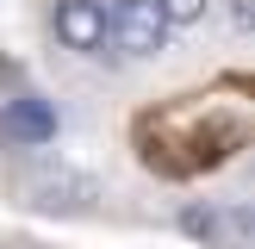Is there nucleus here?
<instances>
[{"instance_id":"1","label":"nucleus","mask_w":255,"mask_h":249,"mask_svg":"<svg viewBox=\"0 0 255 249\" xmlns=\"http://www.w3.org/2000/svg\"><path fill=\"white\" fill-rule=\"evenodd\" d=\"M106 50H119V56L131 62H149L168 50V31L174 25L156 12V0H106Z\"/></svg>"},{"instance_id":"2","label":"nucleus","mask_w":255,"mask_h":249,"mask_svg":"<svg viewBox=\"0 0 255 249\" xmlns=\"http://www.w3.org/2000/svg\"><path fill=\"white\" fill-rule=\"evenodd\" d=\"M25 206L44 212V218H87L100 206V181L75 162H56V168H37L25 181Z\"/></svg>"},{"instance_id":"3","label":"nucleus","mask_w":255,"mask_h":249,"mask_svg":"<svg viewBox=\"0 0 255 249\" xmlns=\"http://www.w3.org/2000/svg\"><path fill=\"white\" fill-rule=\"evenodd\" d=\"M56 131H62V112H56L50 94L19 87V94L0 100V137H6L12 149H44V143H56Z\"/></svg>"},{"instance_id":"4","label":"nucleus","mask_w":255,"mask_h":249,"mask_svg":"<svg viewBox=\"0 0 255 249\" xmlns=\"http://www.w3.org/2000/svg\"><path fill=\"white\" fill-rule=\"evenodd\" d=\"M50 31L75 56H106V12H100V0H56L50 6Z\"/></svg>"},{"instance_id":"5","label":"nucleus","mask_w":255,"mask_h":249,"mask_svg":"<svg viewBox=\"0 0 255 249\" xmlns=\"http://www.w3.org/2000/svg\"><path fill=\"white\" fill-rule=\"evenodd\" d=\"M174 224H181V237H193L199 249H231V212H224L218 199H187V206L174 212Z\"/></svg>"},{"instance_id":"6","label":"nucleus","mask_w":255,"mask_h":249,"mask_svg":"<svg viewBox=\"0 0 255 249\" xmlns=\"http://www.w3.org/2000/svg\"><path fill=\"white\" fill-rule=\"evenodd\" d=\"M156 12H162L168 25H199V19L212 12V0H156Z\"/></svg>"}]
</instances>
